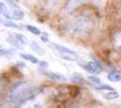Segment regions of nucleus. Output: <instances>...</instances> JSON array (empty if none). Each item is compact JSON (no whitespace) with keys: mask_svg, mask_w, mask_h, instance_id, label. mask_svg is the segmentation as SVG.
<instances>
[{"mask_svg":"<svg viewBox=\"0 0 121 108\" xmlns=\"http://www.w3.org/2000/svg\"><path fill=\"white\" fill-rule=\"evenodd\" d=\"M39 88L33 87L25 82H19L15 84L10 90V98L17 104H23L25 101L33 98L39 93Z\"/></svg>","mask_w":121,"mask_h":108,"instance_id":"1","label":"nucleus"},{"mask_svg":"<svg viewBox=\"0 0 121 108\" xmlns=\"http://www.w3.org/2000/svg\"><path fill=\"white\" fill-rule=\"evenodd\" d=\"M93 26H94L93 20L88 16L82 15V16L75 18L71 22L70 29H71V32L74 35L78 36V38H81V36L85 35L86 33H88L92 30Z\"/></svg>","mask_w":121,"mask_h":108,"instance_id":"2","label":"nucleus"},{"mask_svg":"<svg viewBox=\"0 0 121 108\" xmlns=\"http://www.w3.org/2000/svg\"><path fill=\"white\" fill-rule=\"evenodd\" d=\"M83 68H84L88 73L96 74V75L100 74V73H101V71H102V67H101L99 64H98V63L93 62V61H91V62H89V63H87L85 66H83Z\"/></svg>","mask_w":121,"mask_h":108,"instance_id":"3","label":"nucleus"},{"mask_svg":"<svg viewBox=\"0 0 121 108\" xmlns=\"http://www.w3.org/2000/svg\"><path fill=\"white\" fill-rule=\"evenodd\" d=\"M50 47H51V48H52L54 50L58 51L60 54H71V55H77V53H76V52L72 51V50H70V49H68V48H66V47L60 46V44L55 43H50Z\"/></svg>","mask_w":121,"mask_h":108,"instance_id":"4","label":"nucleus"},{"mask_svg":"<svg viewBox=\"0 0 121 108\" xmlns=\"http://www.w3.org/2000/svg\"><path fill=\"white\" fill-rule=\"evenodd\" d=\"M41 72H43V74L47 75L48 77H50L51 79L55 80V81H67V78H66L65 76L60 75V74L52 73V72H47V71H44V70H43Z\"/></svg>","mask_w":121,"mask_h":108,"instance_id":"5","label":"nucleus"},{"mask_svg":"<svg viewBox=\"0 0 121 108\" xmlns=\"http://www.w3.org/2000/svg\"><path fill=\"white\" fill-rule=\"evenodd\" d=\"M0 14L4 15L8 19H12V9L9 10L8 7L1 1H0Z\"/></svg>","mask_w":121,"mask_h":108,"instance_id":"6","label":"nucleus"},{"mask_svg":"<svg viewBox=\"0 0 121 108\" xmlns=\"http://www.w3.org/2000/svg\"><path fill=\"white\" fill-rule=\"evenodd\" d=\"M7 42H8L10 44H12L13 47H15L16 49H22V46H23L19 40L15 38V35H8V38H7Z\"/></svg>","mask_w":121,"mask_h":108,"instance_id":"7","label":"nucleus"},{"mask_svg":"<svg viewBox=\"0 0 121 108\" xmlns=\"http://www.w3.org/2000/svg\"><path fill=\"white\" fill-rule=\"evenodd\" d=\"M82 2H83V0H69V2H68V4H67V7H66L67 11L74 10L76 7H78Z\"/></svg>","mask_w":121,"mask_h":108,"instance_id":"8","label":"nucleus"},{"mask_svg":"<svg viewBox=\"0 0 121 108\" xmlns=\"http://www.w3.org/2000/svg\"><path fill=\"white\" fill-rule=\"evenodd\" d=\"M0 23H2L3 25H5V26H7V27H12V28L21 29V26H20V25H17V24H15L14 22L10 21V20L3 19V18H0Z\"/></svg>","mask_w":121,"mask_h":108,"instance_id":"9","label":"nucleus"},{"mask_svg":"<svg viewBox=\"0 0 121 108\" xmlns=\"http://www.w3.org/2000/svg\"><path fill=\"white\" fill-rule=\"evenodd\" d=\"M20 57L22 59L26 60V61H29L32 64H39V60H37L35 57H33L32 55H28V54H20Z\"/></svg>","mask_w":121,"mask_h":108,"instance_id":"10","label":"nucleus"},{"mask_svg":"<svg viewBox=\"0 0 121 108\" xmlns=\"http://www.w3.org/2000/svg\"><path fill=\"white\" fill-rule=\"evenodd\" d=\"M60 58L64 59V60H67V61H70V62H76L78 60V54L77 55H71V54H60Z\"/></svg>","mask_w":121,"mask_h":108,"instance_id":"11","label":"nucleus"},{"mask_svg":"<svg viewBox=\"0 0 121 108\" xmlns=\"http://www.w3.org/2000/svg\"><path fill=\"white\" fill-rule=\"evenodd\" d=\"M108 79L111 82H118L121 80V75L118 72H111L108 75Z\"/></svg>","mask_w":121,"mask_h":108,"instance_id":"12","label":"nucleus"},{"mask_svg":"<svg viewBox=\"0 0 121 108\" xmlns=\"http://www.w3.org/2000/svg\"><path fill=\"white\" fill-rule=\"evenodd\" d=\"M104 97L106 99H108V100H114V99H117L119 97V94L114 90H110L108 93L104 94Z\"/></svg>","mask_w":121,"mask_h":108,"instance_id":"13","label":"nucleus"},{"mask_svg":"<svg viewBox=\"0 0 121 108\" xmlns=\"http://www.w3.org/2000/svg\"><path fill=\"white\" fill-rule=\"evenodd\" d=\"M31 49L35 51L37 55H43V54H44V51L39 47V44L36 43H35V42L31 43Z\"/></svg>","mask_w":121,"mask_h":108,"instance_id":"14","label":"nucleus"},{"mask_svg":"<svg viewBox=\"0 0 121 108\" xmlns=\"http://www.w3.org/2000/svg\"><path fill=\"white\" fill-rule=\"evenodd\" d=\"M79 92H80L79 87H77V86H70L69 87V94L72 97H76V96L79 94Z\"/></svg>","mask_w":121,"mask_h":108,"instance_id":"15","label":"nucleus"},{"mask_svg":"<svg viewBox=\"0 0 121 108\" xmlns=\"http://www.w3.org/2000/svg\"><path fill=\"white\" fill-rule=\"evenodd\" d=\"M26 29L29 32H31L32 35H40V33H41L39 28L35 26H32V25H26Z\"/></svg>","mask_w":121,"mask_h":108,"instance_id":"16","label":"nucleus"},{"mask_svg":"<svg viewBox=\"0 0 121 108\" xmlns=\"http://www.w3.org/2000/svg\"><path fill=\"white\" fill-rule=\"evenodd\" d=\"M72 81H74L75 83H77V84H82V85H85L86 84L85 79L83 77L79 76V75H74L73 77H72Z\"/></svg>","mask_w":121,"mask_h":108,"instance_id":"17","label":"nucleus"},{"mask_svg":"<svg viewBox=\"0 0 121 108\" xmlns=\"http://www.w3.org/2000/svg\"><path fill=\"white\" fill-rule=\"evenodd\" d=\"M88 80H90L91 83H92L93 85H95V86L102 84V83H101V80L99 79V78L95 77V76H89V77H88Z\"/></svg>","mask_w":121,"mask_h":108,"instance_id":"18","label":"nucleus"},{"mask_svg":"<svg viewBox=\"0 0 121 108\" xmlns=\"http://www.w3.org/2000/svg\"><path fill=\"white\" fill-rule=\"evenodd\" d=\"M15 35V38H16L22 44H23V46L27 43V42H26V38L23 35H21V33H16V35Z\"/></svg>","mask_w":121,"mask_h":108,"instance_id":"19","label":"nucleus"},{"mask_svg":"<svg viewBox=\"0 0 121 108\" xmlns=\"http://www.w3.org/2000/svg\"><path fill=\"white\" fill-rule=\"evenodd\" d=\"M95 89L96 90H108V91H110V90H113V87L111 86H108V85H97V86H95Z\"/></svg>","mask_w":121,"mask_h":108,"instance_id":"20","label":"nucleus"},{"mask_svg":"<svg viewBox=\"0 0 121 108\" xmlns=\"http://www.w3.org/2000/svg\"><path fill=\"white\" fill-rule=\"evenodd\" d=\"M115 46L117 49H121V32H119L118 35H116L115 38Z\"/></svg>","mask_w":121,"mask_h":108,"instance_id":"21","label":"nucleus"},{"mask_svg":"<svg viewBox=\"0 0 121 108\" xmlns=\"http://www.w3.org/2000/svg\"><path fill=\"white\" fill-rule=\"evenodd\" d=\"M41 39H43V42H44V43H48V35H47V33H44V35H43V36H41Z\"/></svg>","mask_w":121,"mask_h":108,"instance_id":"22","label":"nucleus"},{"mask_svg":"<svg viewBox=\"0 0 121 108\" xmlns=\"http://www.w3.org/2000/svg\"><path fill=\"white\" fill-rule=\"evenodd\" d=\"M39 65H40V67H43V68H47L48 67V63L47 62H39Z\"/></svg>","mask_w":121,"mask_h":108,"instance_id":"23","label":"nucleus"},{"mask_svg":"<svg viewBox=\"0 0 121 108\" xmlns=\"http://www.w3.org/2000/svg\"><path fill=\"white\" fill-rule=\"evenodd\" d=\"M102 2H103V0H94V3H95L96 5H100Z\"/></svg>","mask_w":121,"mask_h":108,"instance_id":"24","label":"nucleus"},{"mask_svg":"<svg viewBox=\"0 0 121 108\" xmlns=\"http://www.w3.org/2000/svg\"><path fill=\"white\" fill-rule=\"evenodd\" d=\"M0 49H2V47H1V46H0Z\"/></svg>","mask_w":121,"mask_h":108,"instance_id":"25","label":"nucleus"}]
</instances>
